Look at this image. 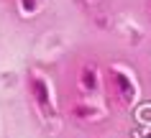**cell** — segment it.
I'll list each match as a JSON object with an SVG mask.
<instances>
[{"label": "cell", "mask_w": 151, "mask_h": 138, "mask_svg": "<svg viewBox=\"0 0 151 138\" xmlns=\"http://www.w3.org/2000/svg\"><path fill=\"white\" fill-rule=\"evenodd\" d=\"M33 92H36L41 107H51V102H49V89H46V84H44L41 79H33Z\"/></svg>", "instance_id": "obj_1"}, {"label": "cell", "mask_w": 151, "mask_h": 138, "mask_svg": "<svg viewBox=\"0 0 151 138\" xmlns=\"http://www.w3.org/2000/svg\"><path fill=\"white\" fill-rule=\"evenodd\" d=\"M115 82H118L123 97H133V84H131V79H128L126 74H115Z\"/></svg>", "instance_id": "obj_2"}, {"label": "cell", "mask_w": 151, "mask_h": 138, "mask_svg": "<svg viewBox=\"0 0 151 138\" xmlns=\"http://www.w3.org/2000/svg\"><path fill=\"white\" fill-rule=\"evenodd\" d=\"M82 84H85V87H95V72H85L82 74Z\"/></svg>", "instance_id": "obj_3"}, {"label": "cell", "mask_w": 151, "mask_h": 138, "mask_svg": "<svg viewBox=\"0 0 151 138\" xmlns=\"http://www.w3.org/2000/svg\"><path fill=\"white\" fill-rule=\"evenodd\" d=\"M21 8L31 13V10H36V0H21Z\"/></svg>", "instance_id": "obj_4"}]
</instances>
